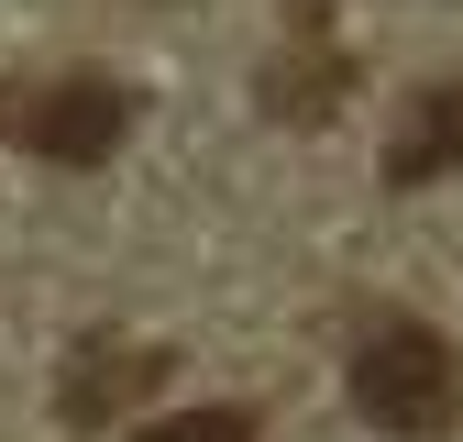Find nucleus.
I'll return each instance as SVG.
<instances>
[{"instance_id":"nucleus-1","label":"nucleus","mask_w":463,"mask_h":442,"mask_svg":"<svg viewBox=\"0 0 463 442\" xmlns=\"http://www.w3.org/2000/svg\"><path fill=\"white\" fill-rule=\"evenodd\" d=\"M354 409L386 442H430L463 420V354L441 343L430 321H375L354 343Z\"/></svg>"},{"instance_id":"nucleus-2","label":"nucleus","mask_w":463,"mask_h":442,"mask_svg":"<svg viewBox=\"0 0 463 442\" xmlns=\"http://www.w3.org/2000/svg\"><path fill=\"white\" fill-rule=\"evenodd\" d=\"M133 133V89L122 78H44L12 100V144L44 166H110Z\"/></svg>"},{"instance_id":"nucleus-3","label":"nucleus","mask_w":463,"mask_h":442,"mask_svg":"<svg viewBox=\"0 0 463 442\" xmlns=\"http://www.w3.org/2000/svg\"><path fill=\"white\" fill-rule=\"evenodd\" d=\"M165 343H122V332H78V354L67 376H55V409H67V431H110L122 409H144L155 387H165Z\"/></svg>"},{"instance_id":"nucleus-4","label":"nucleus","mask_w":463,"mask_h":442,"mask_svg":"<svg viewBox=\"0 0 463 442\" xmlns=\"http://www.w3.org/2000/svg\"><path fill=\"white\" fill-rule=\"evenodd\" d=\"M463 166V78L420 89L409 110H397V144H386V188H430Z\"/></svg>"},{"instance_id":"nucleus-5","label":"nucleus","mask_w":463,"mask_h":442,"mask_svg":"<svg viewBox=\"0 0 463 442\" xmlns=\"http://www.w3.org/2000/svg\"><path fill=\"white\" fill-rule=\"evenodd\" d=\"M342 89H354V67H342V55H331V44H298V55H287V67L265 78V100L287 110V122H320V110H331Z\"/></svg>"},{"instance_id":"nucleus-6","label":"nucleus","mask_w":463,"mask_h":442,"mask_svg":"<svg viewBox=\"0 0 463 442\" xmlns=\"http://www.w3.org/2000/svg\"><path fill=\"white\" fill-rule=\"evenodd\" d=\"M133 442H254V409H232V399H210V409H165V420H144Z\"/></svg>"}]
</instances>
